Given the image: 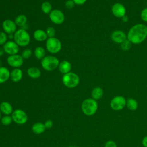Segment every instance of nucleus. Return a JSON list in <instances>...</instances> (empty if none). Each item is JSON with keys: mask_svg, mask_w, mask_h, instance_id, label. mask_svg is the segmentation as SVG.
I'll return each mask as SVG.
<instances>
[{"mask_svg": "<svg viewBox=\"0 0 147 147\" xmlns=\"http://www.w3.org/2000/svg\"><path fill=\"white\" fill-rule=\"evenodd\" d=\"M147 37V26L142 24L134 25L129 30L127 38L131 43L137 44L142 42Z\"/></svg>", "mask_w": 147, "mask_h": 147, "instance_id": "nucleus-1", "label": "nucleus"}, {"mask_svg": "<svg viewBox=\"0 0 147 147\" xmlns=\"http://www.w3.org/2000/svg\"><path fill=\"white\" fill-rule=\"evenodd\" d=\"M98 109V104L96 100L91 98L84 99L81 105V109L82 112L87 116H92L94 115Z\"/></svg>", "mask_w": 147, "mask_h": 147, "instance_id": "nucleus-2", "label": "nucleus"}, {"mask_svg": "<svg viewBox=\"0 0 147 147\" xmlns=\"http://www.w3.org/2000/svg\"><path fill=\"white\" fill-rule=\"evenodd\" d=\"M13 40L19 47L28 46L30 41V36L26 30L20 28L14 33Z\"/></svg>", "mask_w": 147, "mask_h": 147, "instance_id": "nucleus-3", "label": "nucleus"}, {"mask_svg": "<svg viewBox=\"0 0 147 147\" xmlns=\"http://www.w3.org/2000/svg\"><path fill=\"white\" fill-rule=\"evenodd\" d=\"M59 59L54 56H45L41 61L42 68L47 71H52L58 68L59 64Z\"/></svg>", "mask_w": 147, "mask_h": 147, "instance_id": "nucleus-4", "label": "nucleus"}, {"mask_svg": "<svg viewBox=\"0 0 147 147\" xmlns=\"http://www.w3.org/2000/svg\"><path fill=\"white\" fill-rule=\"evenodd\" d=\"M80 78L79 76L72 72H68L63 75L62 77V82L63 84L69 88L76 87L79 83Z\"/></svg>", "mask_w": 147, "mask_h": 147, "instance_id": "nucleus-5", "label": "nucleus"}, {"mask_svg": "<svg viewBox=\"0 0 147 147\" xmlns=\"http://www.w3.org/2000/svg\"><path fill=\"white\" fill-rule=\"evenodd\" d=\"M45 47L47 50L52 54L59 53L62 47L61 41L57 38L52 37L48 38L45 42Z\"/></svg>", "mask_w": 147, "mask_h": 147, "instance_id": "nucleus-6", "label": "nucleus"}, {"mask_svg": "<svg viewBox=\"0 0 147 147\" xmlns=\"http://www.w3.org/2000/svg\"><path fill=\"white\" fill-rule=\"evenodd\" d=\"M126 99L122 96H114L110 102L111 109L114 111H121L126 106Z\"/></svg>", "mask_w": 147, "mask_h": 147, "instance_id": "nucleus-7", "label": "nucleus"}, {"mask_svg": "<svg viewBox=\"0 0 147 147\" xmlns=\"http://www.w3.org/2000/svg\"><path fill=\"white\" fill-rule=\"evenodd\" d=\"M13 121L18 125L25 124L28 121L26 113L21 109H16L11 114Z\"/></svg>", "mask_w": 147, "mask_h": 147, "instance_id": "nucleus-8", "label": "nucleus"}, {"mask_svg": "<svg viewBox=\"0 0 147 147\" xmlns=\"http://www.w3.org/2000/svg\"><path fill=\"white\" fill-rule=\"evenodd\" d=\"M50 20L55 24L60 25L65 20L64 14L59 9H53L49 14Z\"/></svg>", "mask_w": 147, "mask_h": 147, "instance_id": "nucleus-9", "label": "nucleus"}, {"mask_svg": "<svg viewBox=\"0 0 147 147\" xmlns=\"http://www.w3.org/2000/svg\"><path fill=\"white\" fill-rule=\"evenodd\" d=\"M24 59L21 55L18 54L9 55L7 57L8 65L14 68H18L21 67L24 63Z\"/></svg>", "mask_w": 147, "mask_h": 147, "instance_id": "nucleus-10", "label": "nucleus"}, {"mask_svg": "<svg viewBox=\"0 0 147 147\" xmlns=\"http://www.w3.org/2000/svg\"><path fill=\"white\" fill-rule=\"evenodd\" d=\"M3 49L5 53L9 56L18 54L20 50V47L14 40H9L3 45Z\"/></svg>", "mask_w": 147, "mask_h": 147, "instance_id": "nucleus-11", "label": "nucleus"}, {"mask_svg": "<svg viewBox=\"0 0 147 147\" xmlns=\"http://www.w3.org/2000/svg\"><path fill=\"white\" fill-rule=\"evenodd\" d=\"M17 25L14 22L10 19L5 20L2 24V27L3 32L7 34H14L17 29Z\"/></svg>", "mask_w": 147, "mask_h": 147, "instance_id": "nucleus-12", "label": "nucleus"}, {"mask_svg": "<svg viewBox=\"0 0 147 147\" xmlns=\"http://www.w3.org/2000/svg\"><path fill=\"white\" fill-rule=\"evenodd\" d=\"M111 11L114 16L117 17H122L125 15L126 9L124 6L119 3H116L112 6Z\"/></svg>", "mask_w": 147, "mask_h": 147, "instance_id": "nucleus-13", "label": "nucleus"}, {"mask_svg": "<svg viewBox=\"0 0 147 147\" xmlns=\"http://www.w3.org/2000/svg\"><path fill=\"white\" fill-rule=\"evenodd\" d=\"M111 37L114 42L121 44L123 41L126 40L127 36L121 30H115L112 33Z\"/></svg>", "mask_w": 147, "mask_h": 147, "instance_id": "nucleus-14", "label": "nucleus"}, {"mask_svg": "<svg viewBox=\"0 0 147 147\" xmlns=\"http://www.w3.org/2000/svg\"><path fill=\"white\" fill-rule=\"evenodd\" d=\"M58 69L60 73L64 75L71 72V71L72 69V65L69 61L67 60H63L59 63Z\"/></svg>", "mask_w": 147, "mask_h": 147, "instance_id": "nucleus-15", "label": "nucleus"}, {"mask_svg": "<svg viewBox=\"0 0 147 147\" xmlns=\"http://www.w3.org/2000/svg\"><path fill=\"white\" fill-rule=\"evenodd\" d=\"M23 76L22 71L20 68H14L11 72H10V79L13 82H20Z\"/></svg>", "mask_w": 147, "mask_h": 147, "instance_id": "nucleus-16", "label": "nucleus"}, {"mask_svg": "<svg viewBox=\"0 0 147 147\" xmlns=\"http://www.w3.org/2000/svg\"><path fill=\"white\" fill-rule=\"evenodd\" d=\"M33 37L35 40L38 42H42L48 39L45 31L42 29H37L33 33Z\"/></svg>", "mask_w": 147, "mask_h": 147, "instance_id": "nucleus-17", "label": "nucleus"}, {"mask_svg": "<svg viewBox=\"0 0 147 147\" xmlns=\"http://www.w3.org/2000/svg\"><path fill=\"white\" fill-rule=\"evenodd\" d=\"M0 110L2 114L5 115H10L13 112L11 105L7 102L4 101L0 104Z\"/></svg>", "mask_w": 147, "mask_h": 147, "instance_id": "nucleus-18", "label": "nucleus"}, {"mask_svg": "<svg viewBox=\"0 0 147 147\" xmlns=\"http://www.w3.org/2000/svg\"><path fill=\"white\" fill-rule=\"evenodd\" d=\"M10 72L5 67H0V84L4 83L10 79Z\"/></svg>", "mask_w": 147, "mask_h": 147, "instance_id": "nucleus-19", "label": "nucleus"}, {"mask_svg": "<svg viewBox=\"0 0 147 147\" xmlns=\"http://www.w3.org/2000/svg\"><path fill=\"white\" fill-rule=\"evenodd\" d=\"M28 75L32 79H38L40 77L41 72L40 69L36 67H30L27 69Z\"/></svg>", "mask_w": 147, "mask_h": 147, "instance_id": "nucleus-20", "label": "nucleus"}, {"mask_svg": "<svg viewBox=\"0 0 147 147\" xmlns=\"http://www.w3.org/2000/svg\"><path fill=\"white\" fill-rule=\"evenodd\" d=\"M46 129L44 123L42 122H36L33 125L32 127V131L36 134H41L43 133Z\"/></svg>", "mask_w": 147, "mask_h": 147, "instance_id": "nucleus-21", "label": "nucleus"}, {"mask_svg": "<svg viewBox=\"0 0 147 147\" xmlns=\"http://www.w3.org/2000/svg\"><path fill=\"white\" fill-rule=\"evenodd\" d=\"M103 95V90L100 87L94 88L91 91V97L92 99L97 100L102 98Z\"/></svg>", "mask_w": 147, "mask_h": 147, "instance_id": "nucleus-22", "label": "nucleus"}, {"mask_svg": "<svg viewBox=\"0 0 147 147\" xmlns=\"http://www.w3.org/2000/svg\"><path fill=\"white\" fill-rule=\"evenodd\" d=\"M27 21H28L27 17L24 14L18 15L14 20V22L16 25L17 26L21 27V28H22L24 25L27 24Z\"/></svg>", "mask_w": 147, "mask_h": 147, "instance_id": "nucleus-23", "label": "nucleus"}, {"mask_svg": "<svg viewBox=\"0 0 147 147\" xmlns=\"http://www.w3.org/2000/svg\"><path fill=\"white\" fill-rule=\"evenodd\" d=\"M126 106L131 111H136L138 107V102L133 98H129L126 99Z\"/></svg>", "mask_w": 147, "mask_h": 147, "instance_id": "nucleus-24", "label": "nucleus"}, {"mask_svg": "<svg viewBox=\"0 0 147 147\" xmlns=\"http://www.w3.org/2000/svg\"><path fill=\"white\" fill-rule=\"evenodd\" d=\"M33 53L37 59L41 60L45 56V50L42 47H37L34 49Z\"/></svg>", "mask_w": 147, "mask_h": 147, "instance_id": "nucleus-25", "label": "nucleus"}, {"mask_svg": "<svg viewBox=\"0 0 147 147\" xmlns=\"http://www.w3.org/2000/svg\"><path fill=\"white\" fill-rule=\"evenodd\" d=\"M42 11L46 14H49L52 10V6L50 2L48 1H45L42 3L41 6Z\"/></svg>", "mask_w": 147, "mask_h": 147, "instance_id": "nucleus-26", "label": "nucleus"}, {"mask_svg": "<svg viewBox=\"0 0 147 147\" xmlns=\"http://www.w3.org/2000/svg\"><path fill=\"white\" fill-rule=\"evenodd\" d=\"M12 121H13L12 117L10 115H5L1 119V123L4 126L10 125Z\"/></svg>", "mask_w": 147, "mask_h": 147, "instance_id": "nucleus-27", "label": "nucleus"}, {"mask_svg": "<svg viewBox=\"0 0 147 147\" xmlns=\"http://www.w3.org/2000/svg\"><path fill=\"white\" fill-rule=\"evenodd\" d=\"M32 53H33V52L31 49H30L29 48H26V49H25L22 52L21 55L24 59H28L32 56Z\"/></svg>", "mask_w": 147, "mask_h": 147, "instance_id": "nucleus-28", "label": "nucleus"}, {"mask_svg": "<svg viewBox=\"0 0 147 147\" xmlns=\"http://www.w3.org/2000/svg\"><path fill=\"white\" fill-rule=\"evenodd\" d=\"M47 35L48 36V38H52L55 37L56 34V30L53 27L49 26L47 28L45 31Z\"/></svg>", "mask_w": 147, "mask_h": 147, "instance_id": "nucleus-29", "label": "nucleus"}, {"mask_svg": "<svg viewBox=\"0 0 147 147\" xmlns=\"http://www.w3.org/2000/svg\"><path fill=\"white\" fill-rule=\"evenodd\" d=\"M8 39V34L4 32H0V45H3Z\"/></svg>", "mask_w": 147, "mask_h": 147, "instance_id": "nucleus-30", "label": "nucleus"}, {"mask_svg": "<svg viewBox=\"0 0 147 147\" xmlns=\"http://www.w3.org/2000/svg\"><path fill=\"white\" fill-rule=\"evenodd\" d=\"M131 42L128 40H125L121 44V47L123 51L129 50L131 48Z\"/></svg>", "mask_w": 147, "mask_h": 147, "instance_id": "nucleus-31", "label": "nucleus"}, {"mask_svg": "<svg viewBox=\"0 0 147 147\" xmlns=\"http://www.w3.org/2000/svg\"><path fill=\"white\" fill-rule=\"evenodd\" d=\"M75 5V3L73 0H67L65 2V7L68 9H73Z\"/></svg>", "mask_w": 147, "mask_h": 147, "instance_id": "nucleus-32", "label": "nucleus"}, {"mask_svg": "<svg viewBox=\"0 0 147 147\" xmlns=\"http://www.w3.org/2000/svg\"><path fill=\"white\" fill-rule=\"evenodd\" d=\"M104 147H117V145L114 141L108 140L105 142Z\"/></svg>", "mask_w": 147, "mask_h": 147, "instance_id": "nucleus-33", "label": "nucleus"}, {"mask_svg": "<svg viewBox=\"0 0 147 147\" xmlns=\"http://www.w3.org/2000/svg\"><path fill=\"white\" fill-rule=\"evenodd\" d=\"M141 17L143 21L147 22V8L142 10L141 13Z\"/></svg>", "mask_w": 147, "mask_h": 147, "instance_id": "nucleus-34", "label": "nucleus"}, {"mask_svg": "<svg viewBox=\"0 0 147 147\" xmlns=\"http://www.w3.org/2000/svg\"><path fill=\"white\" fill-rule=\"evenodd\" d=\"M44 126H45L46 129H51L53 126V122L51 120H50V119H48L47 121H46L45 122Z\"/></svg>", "mask_w": 147, "mask_h": 147, "instance_id": "nucleus-35", "label": "nucleus"}, {"mask_svg": "<svg viewBox=\"0 0 147 147\" xmlns=\"http://www.w3.org/2000/svg\"><path fill=\"white\" fill-rule=\"evenodd\" d=\"M75 5H82L86 2L87 0H73Z\"/></svg>", "mask_w": 147, "mask_h": 147, "instance_id": "nucleus-36", "label": "nucleus"}, {"mask_svg": "<svg viewBox=\"0 0 147 147\" xmlns=\"http://www.w3.org/2000/svg\"><path fill=\"white\" fill-rule=\"evenodd\" d=\"M142 144L144 147H147V136L143 137L142 140Z\"/></svg>", "mask_w": 147, "mask_h": 147, "instance_id": "nucleus-37", "label": "nucleus"}, {"mask_svg": "<svg viewBox=\"0 0 147 147\" xmlns=\"http://www.w3.org/2000/svg\"><path fill=\"white\" fill-rule=\"evenodd\" d=\"M122 18L123 21H124V22H127V20H128V17L126 16H125V15L123 17H122Z\"/></svg>", "mask_w": 147, "mask_h": 147, "instance_id": "nucleus-38", "label": "nucleus"}, {"mask_svg": "<svg viewBox=\"0 0 147 147\" xmlns=\"http://www.w3.org/2000/svg\"><path fill=\"white\" fill-rule=\"evenodd\" d=\"M4 53H5V52H4L3 48H0V57L2 56V55H3Z\"/></svg>", "mask_w": 147, "mask_h": 147, "instance_id": "nucleus-39", "label": "nucleus"}, {"mask_svg": "<svg viewBox=\"0 0 147 147\" xmlns=\"http://www.w3.org/2000/svg\"><path fill=\"white\" fill-rule=\"evenodd\" d=\"M1 114H2V113H1V110H0V121H1V118H2Z\"/></svg>", "mask_w": 147, "mask_h": 147, "instance_id": "nucleus-40", "label": "nucleus"}, {"mask_svg": "<svg viewBox=\"0 0 147 147\" xmlns=\"http://www.w3.org/2000/svg\"><path fill=\"white\" fill-rule=\"evenodd\" d=\"M2 67V61H1V60L0 59V67Z\"/></svg>", "mask_w": 147, "mask_h": 147, "instance_id": "nucleus-41", "label": "nucleus"}, {"mask_svg": "<svg viewBox=\"0 0 147 147\" xmlns=\"http://www.w3.org/2000/svg\"><path fill=\"white\" fill-rule=\"evenodd\" d=\"M70 147H74V146H70Z\"/></svg>", "mask_w": 147, "mask_h": 147, "instance_id": "nucleus-42", "label": "nucleus"}]
</instances>
